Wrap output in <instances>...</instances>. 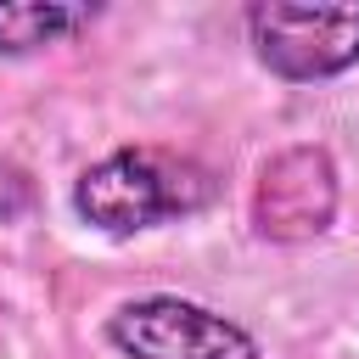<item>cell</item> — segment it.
Wrapping results in <instances>:
<instances>
[{
	"mask_svg": "<svg viewBox=\"0 0 359 359\" xmlns=\"http://www.w3.org/2000/svg\"><path fill=\"white\" fill-rule=\"evenodd\" d=\"M252 56L292 84L337 79L359 62V0L348 6H292V0H258L247 11Z\"/></svg>",
	"mask_w": 359,
	"mask_h": 359,
	"instance_id": "2",
	"label": "cell"
},
{
	"mask_svg": "<svg viewBox=\"0 0 359 359\" xmlns=\"http://www.w3.org/2000/svg\"><path fill=\"white\" fill-rule=\"evenodd\" d=\"M337 219V163L325 146H286L258 168L252 230L264 241H314Z\"/></svg>",
	"mask_w": 359,
	"mask_h": 359,
	"instance_id": "4",
	"label": "cell"
},
{
	"mask_svg": "<svg viewBox=\"0 0 359 359\" xmlns=\"http://www.w3.org/2000/svg\"><path fill=\"white\" fill-rule=\"evenodd\" d=\"M208 202H213V174L185 157L151 151V146H123V151L90 163L73 185L79 219L107 236H135L163 219L196 213Z\"/></svg>",
	"mask_w": 359,
	"mask_h": 359,
	"instance_id": "1",
	"label": "cell"
},
{
	"mask_svg": "<svg viewBox=\"0 0 359 359\" xmlns=\"http://www.w3.org/2000/svg\"><path fill=\"white\" fill-rule=\"evenodd\" d=\"M28 208H34V180H28V168H17L11 157H0V224L22 219Z\"/></svg>",
	"mask_w": 359,
	"mask_h": 359,
	"instance_id": "6",
	"label": "cell"
},
{
	"mask_svg": "<svg viewBox=\"0 0 359 359\" xmlns=\"http://www.w3.org/2000/svg\"><path fill=\"white\" fill-rule=\"evenodd\" d=\"M95 11L90 6H62V0H0V56H34L73 28H84Z\"/></svg>",
	"mask_w": 359,
	"mask_h": 359,
	"instance_id": "5",
	"label": "cell"
},
{
	"mask_svg": "<svg viewBox=\"0 0 359 359\" xmlns=\"http://www.w3.org/2000/svg\"><path fill=\"white\" fill-rule=\"evenodd\" d=\"M107 342L123 359H258L252 331L185 297H135L112 309Z\"/></svg>",
	"mask_w": 359,
	"mask_h": 359,
	"instance_id": "3",
	"label": "cell"
}]
</instances>
